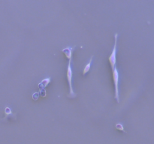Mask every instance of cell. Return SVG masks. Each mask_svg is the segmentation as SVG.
Returning <instances> with one entry per match:
<instances>
[{
	"mask_svg": "<svg viewBox=\"0 0 154 144\" xmlns=\"http://www.w3.org/2000/svg\"><path fill=\"white\" fill-rule=\"evenodd\" d=\"M5 113L6 116H9L10 114H11V109H10L8 107H6L5 109Z\"/></svg>",
	"mask_w": 154,
	"mask_h": 144,
	"instance_id": "ba28073f",
	"label": "cell"
},
{
	"mask_svg": "<svg viewBox=\"0 0 154 144\" xmlns=\"http://www.w3.org/2000/svg\"><path fill=\"white\" fill-rule=\"evenodd\" d=\"M40 95H41V97L44 98V97L46 96V91H45V89H41V90H40Z\"/></svg>",
	"mask_w": 154,
	"mask_h": 144,
	"instance_id": "30bf717a",
	"label": "cell"
},
{
	"mask_svg": "<svg viewBox=\"0 0 154 144\" xmlns=\"http://www.w3.org/2000/svg\"><path fill=\"white\" fill-rule=\"evenodd\" d=\"M71 63L72 60H69L67 68V71H66V77H67L68 83V86H69V94H68V97L71 98H74L76 97V93L74 92V89H73L72 86V77H73V73H72V68L71 66Z\"/></svg>",
	"mask_w": 154,
	"mask_h": 144,
	"instance_id": "6da1fadb",
	"label": "cell"
},
{
	"mask_svg": "<svg viewBox=\"0 0 154 144\" xmlns=\"http://www.w3.org/2000/svg\"><path fill=\"white\" fill-rule=\"evenodd\" d=\"M112 76H113V81L114 83V89H115V91H114V94H115V99L116 101L119 103L120 102V98H119V72L116 68H114L113 70H112Z\"/></svg>",
	"mask_w": 154,
	"mask_h": 144,
	"instance_id": "7a4b0ae2",
	"label": "cell"
},
{
	"mask_svg": "<svg viewBox=\"0 0 154 144\" xmlns=\"http://www.w3.org/2000/svg\"><path fill=\"white\" fill-rule=\"evenodd\" d=\"M72 51L73 48L69 47L63 50V53L65 54L66 57L67 58L68 60H72Z\"/></svg>",
	"mask_w": 154,
	"mask_h": 144,
	"instance_id": "277c9868",
	"label": "cell"
},
{
	"mask_svg": "<svg viewBox=\"0 0 154 144\" xmlns=\"http://www.w3.org/2000/svg\"><path fill=\"white\" fill-rule=\"evenodd\" d=\"M50 83V77H48V78L44 79L43 80H41V81L40 82V83H39V85H38L39 89H40V90H41V89H45V87L48 86V84Z\"/></svg>",
	"mask_w": 154,
	"mask_h": 144,
	"instance_id": "5b68a950",
	"label": "cell"
},
{
	"mask_svg": "<svg viewBox=\"0 0 154 144\" xmlns=\"http://www.w3.org/2000/svg\"><path fill=\"white\" fill-rule=\"evenodd\" d=\"M117 36L118 35L117 33H116L114 35V47L112 50V52H111V55L109 56L108 57V61L111 64V68L112 70L116 67V44H117Z\"/></svg>",
	"mask_w": 154,
	"mask_h": 144,
	"instance_id": "3957f363",
	"label": "cell"
},
{
	"mask_svg": "<svg viewBox=\"0 0 154 144\" xmlns=\"http://www.w3.org/2000/svg\"><path fill=\"white\" fill-rule=\"evenodd\" d=\"M92 58H93V56H91V58H90V61H89V63H87V65H85V67H84V68H83V75H86V74H87V72H89V71L90 70V68H91L92 61Z\"/></svg>",
	"mask_w": 154,
	"mask_h": 144,
	"instance_id": "8992f818",
	"label": "cell"
},
{
	"mask_svg": "<svg viewBox=\"0 0 154 144\" xmlns=\"http://www.w3.org/2000/svg\"><path fill=\"white\" fill-rule=\"evenodd\" d=\"M39 98V94L38 93V92H35V93L32 94V99H33V100L36 101Z\"/></svg>",
	"mask_w": 154,
	"mask_h": 144,
	"instance_id": "9c48e42d",
	"label": "cell"
},
{
	"mask_svg": "<svg viewBox=\"0 0 154 144\" xmlns=\"http://www.w3.org/2000/svg\"><path fill=\"white\" fill-rule=\"evenodd\" d=\"M116 128L117 130H119V131H122L123 132H125V131L124 129V127H123V125L122 124V123H116L115 125Z\"/></svg>",
	"mask_w": 154,
	"mask_h": 144,
	"instance_id": "52a82bcc",
	"label": "cell"
}]
</instances>
